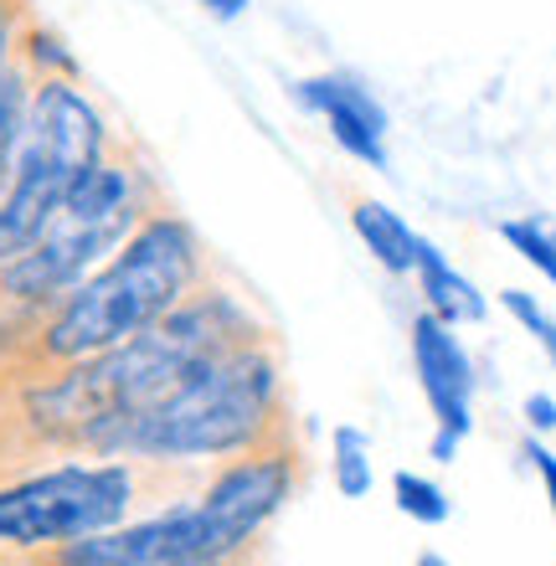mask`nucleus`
I'll use <instances>...</instances> for the list:
<instances>
[{
	"mask_svg": "<svg viewBox=\"0 0 556 566\" xmlns=\"http://www.w3.org/2000/svg\"><path fill=\"white\" fill-rule=\"evenodd\" d=\"M248 329H253V319L238 310V298L186 294L166 319H155L150 329L129 335L104 356H88V366L67 371L57 387L36 391L31 412L42 428L77 432L98 448L119 422L139 418L145 407L170 397L201 360L232 350L238 335H248Z\"/></svg>",
	"mask_w": 556,
	"mask_h": 566,
	"instance_id": "1",
	"label": "nucleus"
},
{
	"mask_svg": "<svg viewBox=\"0 0 556 566\" xmlns=\"http://www.w3.org/2000/svg\"><path fill=\"white\" fill-rule=\"evenodd\" d=\"M201 273V242L181 217H145V222L119 242L98 273L77 283L62 298V310L46 325V356L57 360H88L104 356L129 335L166 319L176 304L196 289Z\"/></svg>",
	"mask_w": 556,
	"mask_h": 566,
	"instance_id": "2",
	"label": "nucleus"
},
{
	"mask_svg": "<svg viewBox=\"0 0 556 566\" xmlns=\"http://www.w3.org/2000/svg\"><path fill=\"white\" fill-rule=\"evenodd\" d=\"M279 397V366L263 350H222L201 360L181 387L119 422L98 448L139 459H211L238 453L263 432Z\"/></svg>",
	"mask_w": 556,
	"mask_h": 566,
	"instance_id": "3",
	"label": "nucleus"
},
{
	"mask_svg": "<svg viewBox=\"0 0 556 566\" xmlns=\"http://www.w3.org/2000/svg\"><path fill=\"white\" fill-rule=\"evenodd\" d=\"M104 155V114L77 93L73 77H36L27 124L0 180V263H11L52 222V211Z\"/></svg>",
	"mask_w": 556,
	"mask_h": 566,
	"instance_id": "4",
	"label": "nucleus"
},
{
	"mask_svg": "<svg viewBox=\"0 0 556 566\" xmlns=\"http://www.w3.org/2000/svg\"><path fill=\"white\" fill-rule=\"evenodd\" d=\"M139 201H145L139 170H129L124 160H108L104 155V160L67 191V201L52 211V222H46L11 263H0L6 294L67 298L108 253H119V242L145 222Z\"/></svg>",
	"mask_w": 556,
	"mask_h": 566,
	"instance_id": "5",
	"label": "nucleus"
},
{
	"mask_svg": "<svg viewBox=\"0 0 556 566\" xmlns=\"http://www.w3.org/2000/svg\"><path fill=\"white\" fill-rule=\"evenodd\" d=\"M135 479L119 463H67L52 474L0 490V546H52L83 541L124 521Z\"/></svg>",
	"mask_w": 556,
	"mask_h": 566,
	"instance_id": "6",
	"label": "nucleus"
},
{
	"mask_svg": "<svg viewBox=\"0 0 556 566\" xmlns=\"http://www.w3.org/2000/svg\"><path fill=\"white\" fill-rule=\"evenodd\" d=\"M289 484H294L289 459H248L238 469H227L201 505L181 510L176 566H217L222 556H232L289 500Z\"/></svg>",
	"mask_w": 556,
	"mask_h": 566,
	"instance_id": "7",
	"label": "nucleus"
},
{
	"mask_svg": "<svg viewBox=\"0 0 556 566\" xmlns=\"http://www.w3.org/2000/svg\"><path fill=\"white\" fill-rule=\"evenodd\" d=\"M412 366H418L422 397H428V407L438 418L433 459L453 463L459 443L474 428V360L459 345L453 325H443L438 314H418L412 319Z\"/></svg>",
	"mask_w": 556,
	"mask_h": 566,
	"instance_id": "8",
	"label": "nucleus"
},
{
	"mask_svg": "<svg viewBox=\"0 0 556 566\" xmlns=\"http://www.w3.org/2000/svg\"><path fill=\"white\" fill-rule=\"evenodd\" d=\"M289 93H294V104L300 108H310V114L325 119L331 139L346 149L350 160L371 165V170L387 165V124L391 119H387V108H381V98L366 88L361 77L315 73V77H300Z\"/></svg>",
	"mask_w": 556,
	"mask_h": 566,
	"instance_id": "9",
	"label": "nucleus"
},
{
	"mask_svg": "<svg viewBox=\"0 0 556 566\" xmlns=\"http://www.w3.org/2000/svg\"><path fill=\"white\" fill-rule=\"evenodd\" d=\"M418 283H422V298H428V314H438L443 325H480L484 319V294L474 289V283L464 279V273L453 269L449 258L438 253L433 242L422 238L418 242Z\"/></svg>",
	"mask_w": 556,
	"mask_h": 566,
	"instance_id": "10",
	"label": "nucleus"
},
{
	"mask_svg": "<svg viewBox=\"0 0 556 566\" xmlns=\"http://www.w3.org/2000/svg\"><path fill=\"white\" fill-rule=\"evenodd\" d=\"M350 227H356L361 248L387 273H397V279H402V273L418 269V242L422 238L391 207H381V201H356V207H350Z\"/></svg>",
	"mask_w": 556,
	"mask_h": 566,
	"instance_id": "11",
	"label": "nucleus"
},
{
	"mask_svg": "<svg viewBox=\"0 0 556 566\" xmlns=\"http://www.w3.org/2000/svg\"><path fill=\"white\" fill-rule=\"evenodd\" d=\"M31 83H36V77L27 73V62H6V67H0V180H6V165H11V155H15L21 124H27Z\"/></svg>",
	"mask_w": 556,
	"mask_h": 566,
	"instance_id": "12",
	"label": "nucleus"
},
{
	"mask_svg": "<svg viewBox=\"0 0 556 566\" xmlns=\"http://www.w3.org/2000/svg\"><path fill=\"white\" fill-rule=\"evenodd\" d=\"M500 238L511 242L515 253L526 258L531 269L542 273V279L556 283V238H552V217H511V222H500Z\"/></svg>",
	"mask_w": 556,
	"mask_h": 566,
	"instance_id": "13",
	"label": "nucleus"
},
{
	"mask_svg": "<svg viewBox=\"0 0 556 566\" xmlns=\"http://www.w3.org/2000/svg\"><path fill=\"white\" fill-rule=\"evenodd\" d=\"M391 500H397V510H402L407 521H418V525H443L453 515L449 494L422 474H397L391 479Z\"/></svg>",
	"mask_w": 556,
	"mask_h": 566,
	"instance_id": "14",
	"label": "nucleus"
},
{
	"mask_svg": "<svg viewBox=\"0 0 556 566\" xmlns=\"http://www.w3.org/2000/svg\"><path fill=\"white\" fill-rule=\"evenodd\" d=\"M335 490L346 500H361L371 490V459H366V432L361 428H335Z\"/></svg>",
	"mask_w": 556,
	"mask_h": 566,
	"instance_id": "15",
	"label": "nucleus"
},
{
	"mask_svg": "<svg viewBox=\"0 0 556 566\" xmlns=\"http://www.w3.org/2000/svg\"><path fill=\"white\" fill-rule=\"evenodd\" d=\"M500 304H505V314H515V319H521V329L542 345L546 360L556 366V319L542 310V304H536V294H526V289H505V294H500Z\"/></svg>",
	"mask_w": 556,
	"mask_h": 566,
	"instance_id": "16",
	"label": "nucleus"
},
{
	"mask_svg": "<svg viewBox=\"0 0 556 566\" xmlns=\"http://www.w3.org/2000/svg\"><path fill=\"white\" fill-rule=\"evenodd\" d=\"M15 46L27 52V57H21V62H27V73H31V67H36L42 77H73L77 73L73 57L62 52V42L52 36V31H42V27H27L21 36H15Z\"/></svg>",
	"mask_w": 556,
	"mask_h": 566,
	"instance_id": "17",
	"label": "nucleus"
},
{
	"mask_svg": "<svg viewBox=\"0 0 556 566\" xmlns=\"http://www.w3.org/2000/svg\"><path fill=\"white\" fill-rule=\"evenodd\" d=\"M15 36H21V0H0V67L11 62Z\"/></svg>",
	"mask_w": 556,
	"mask_h": 566,
	"instance_id": "18",
	"label": "nucleus"
},
{
	"mask_svg": "<svg viewBox=\"0 0 556 566\" xmlns=\"http://www.w3.org/2000/svg\"><path fill=\"white\" fill-rule=\"evenodd\" d=\"M526 459L536 463V474H542L546 500H552V521H556V453H552V448H542L536 438H531V443H526Z\"/></svg>",
	"mask_w": 556,
	"mask_h": 566,
	"instance_id": "19",
	"label": "nucleus"
},
{
	"mask_svg": "<svg viewBox=\"0 0 556 566\" xmlns=\"http://www.w3.org/2000/svg\"><path fill=\"white\" fill-rule=\"evenodd\" d=\"M526 418H531V428H536V432H552L556 428V402L546 397V391H531V397H526Z\"/></svg>",
	"mask_w": 556,
	"mask_h": 566,
	"instance_id": "20",
	"label": "nucleus"
},
{
	"mask_svg": "<svg viewBox=\"0 0 556 566\" xmlns=\"http://www.w3.org/2000/svg\"><path fill=\"white\" fill-rule=\"evenodd\" d=\"M207 15H217V21H238L242 11H248V0H196Z\"/></svg>",
	"mask_w": 556,
	"mask_h": 566,
	"instance_id": "21",
	"label": "nucleus"
},
{
	"mask_svg": "<svg viewBox=\"0 0 556 566\" xmlns=\"http://www.w3.org/2000/svg\"><path fill=\"white\" fill-rule=\"evenodd\" d=\"M412 566H449V562H443V556H438V552H422Z\"/></svg>",
	"mask_w": 556,
	"mask_h": 566,
	"instance_id": "22",
	"label": "nucleus"
},
{
	"mask_svg": "<svg viewBox=\"0 0 556 566\" xmlns=\"http://www.w3.org/2000/svg\"><path fill=\"white\" fill-rule=\"evenodd\" d=\"M552 238H556V217H552Z\"/></svg>",
	"mask_w": 556,
	"mask_h": 566,
	"instance_id": "23",
	"label": "nucleus"
}]
</instances>
